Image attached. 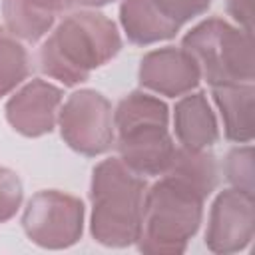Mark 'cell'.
<instances>
[{"label":"cell","instance_id":"obj_1","mask_svg":"<svg viewBox=\"0 0 255 255\" xmlns=\"http://www.w3.org/2000/svg\"><path fill=\"white\" fill-rule=\"evenodd\" d=\"M122 50L118 24L96 8L66 14L44 36L38 50V68L52 80L74 88L90 80Z\"/></svg>","mask_w":255,"mask_h":255},{"label":"cell","instance_id":"obj_2","mask_svg":"<svg viewBox=\"0 0 255 255\" xmlns=\"http://www.w3.org/2000/svg\"><path fill=\"white\" fill-rule=\"evenodd\" d=\"M147 185L135 245L145 255H179L199 231L205 195L173 173Z\"/></svg>","mask_w":255,"mask_h":255},{"label":"cell","instance_id":"obj_3","mask_svg":"<svg viewBox=\"0 0 255 255\" xmlns=\"http://www.w3.org/2000/svg\"><path fill=\"white\" fill-rule=\"evenodd\" d=\"M114 147L118 157L143 177L161 175L175 153L169 133V108L143 90L126 94L114 110Z\"/></svg>","mask_w":255,"mask_h":255},{"label":"cell","instance_id":"obj_4","mask_svg":"<svg viewBox=\"0 0 255 255\" xmlns=\"http://www.w3.org/2000/svg\"><path fill=\"white\" fill-rule=\"evenodd\" d=\"M147 179L120 157H106L92 169L90 235L104 247L135 245Z\"/></svg>","mask_w":255,"mask_h":255},{"label":"cell","instance_id":"obj_5","mask_svg":"<svg viewBox=\"0 0 255 255\" xmlns=\"http://www.w3.org/2000/svg\"><path fill=\"white\" fill-rule=\"evenodd\" d=\"M181 48L195 60L201 80L211 88L255 80L253 34L221 16L195 24L181 38Z\"/></svg>","mask_w":255,"mask_h":255},{"label":"cell","instance_id":"obj_6","mask_svg":"<svg viewBox=\"0 0 255 255\" xmlns=\"http://www.w3.org/2000/svg\"><path fill=\"white\" fill-rule=\"evenodd\" d=\"M58 128L64 143L80 155L96 157L114 147V108L98 90L72 92L62 102Z\"/></svg>","mask_w":255,"mask_h":255},{"label":"cell","instance_id":"obj_7","mask_svg":"<svg viewBox=\"0 0 255 255\" xmlns=\"http://www.w3.org/2000/svg\"><path fill=\"white\" fill-rule=\"evenodd\" d=\"M84 201L60 189L36 191L22 213L26 237L42 249H68L84 235Z\"/></svg>","mask_w":255,"mask_h":255},{"label":"cell","instance_id":"obj_8","mask_svg":"<svg viewBox=\"0 0 255 255\" xmlns=\"http://www.w3.org/2000/svg\"><path fill=\"white\" fill-rule=\"evenodd\" d=\"M255 235V199L235 187L217 193L209 207L205 247L217 255L239 253Z\"/></svg>","mask_w":255,"mask_h":255},{"label":"cell","instance_id":"obj_9","mask_svg":"<svg viewBox=\"0 0 255 255\" xmlns=\"http://www.w3.org/2000/svg\"><path fill=\"white\" fill-rule=\"evenodd\" d=\"M64 102V92L52 82L32 78L16 90L6 106V122L24 137H42L58 126V114Z\"/></svg>","mask_w":255,"mask_h":255},{"label":"cell","instance_id":"obj_10","mask_svg":"<svg viewBox=\"0 0 255 255\" xmlns=\"http://www.w3.org/2000/svg\"><path fill=\"white\" fill-rule=\"evenodd\" d=\"M137 80L147 92L165 98H181L199 86L201 74L195 60L181 46H163L143 54Z\"/></svg>","mask_w":255,"mask_h":255},{"label":"cell","instance_id":"obj_11","mask_svg":"<svg viewBox=\"0 0 255 255\" xmlns=\"http://www.w3.org/2000/svg\"><path fill=\"white\" fill-rule=\"evenodd\" d=\"M173 133L187 149H211L219 141V124L203 90H193L175 102Z\"/></svg>","mask_w":255,"mask_h":255},{"label":"cell","instance_id":"obj_12","mask_svg":"<svg viewBox=\"0 0 255 255\" xmlns=\"http://www.w3.org/2000/svg\"><path fill=\"white\" fill-rule=\"evenodd\" d=\"M74 4V0H2L4 28L18 40L36 44Z\"/></svg>","mask_w":255,"mask_h":255},{"label":"cell","instance_id":"obj_13","mask_svg":"<svg viewBox=\"0 0 255 255\" xmlns=\"http://www.w3.org/2000/svg\"><path fill=\"white\" fill-rule=\"evenodd\" d=\"M211 98L223 122V133L233 143H251L255 135V86H213Z\"/></svg>","mask_w":255,"mask_h":255},{"label":"cell","instance_id":"obj_14","mask_svg":"<svg viewBox=\"0 0 255 255\" xmlns=\"http://www.w3.org/2000/svg\"><path fill=\"white\" fill-rule=\"evenodd\" d=\"M120 24L128 42L133 46H151L171 40L179 32L159 16L149 0H122Z\"/></svg>","mask_w":255,"mask_h":255},{"label":"cell","instance_id":"obj_15","mask_svg":"<svg viewBox=\"0 0 255 255\" xmlns=\"http://www.w3.org/2000/svg\"><path fill=\"white\" fill-rule=\"evenodd\" d=\"M165 171L185 179L195 189H199L205 197H209L219 183L217 157L209 149H187L177 145L171 157V163Z\"/></svg>","mask_w":255,"mask_h":255},{"label":"cell","instance_id":"obj_16","mask_svg":"<svg viewBox=\"0 0 255 255\" xmlns=\"http://www.w3.org/2000/svg\"><path fill=\"white\" fill-rule=\"evenodd\" d=\"M32 70L30 54L22 40L0 26V98L12 94Z\"/></svg>","mask_w":255,"mask_h":255},{"label":"cell","instance_id":"obj_17","mask_svg":"<svg viewBox=\"0 0 255 255\" xmlns=\"http://www.w3.org/2000/svg\"><path fill=\"white\" fill-rule=\"evenodd\" d=\"M223 173L235 189L253 195V191H255L253 147L249 143H245V145H237V147L229 149L225 155V161H223Z\"/></svg>","mask_w":255,"mask_h":255},{"label":"cell","instance_id":"obj_18","mask_svg":"<svg viewBox=\"0 0 255 255\" xmlns=\"http://www.w3.org/2000/svg\"><path fill=\"white\" fill-rule=\"evenodd\" d=\"M153 8L159 12V16L181 30L183 24L191 22L193 18L205 14L213 0H149Z\"/></svg>","mask_w":255,"mask_h":255},{"label":"cell","instance_id":"obj_19","mask_svg":"<svg viewBox=\"0 0 255 255\" xmlns=\"http://www.w3.org/2000/svg\"><path fill=\"white\" fill-rule=\"evenodd\" d=\"M24 185L18 173L10 167L0 165V223L10 221L22 207Z\"/></svg>","mask_w":255,"mask_h":255},{"label":"cell","instance_id":"obj_20","mask_svg":"<svg viewBox=\"0 0 255 255\" xmlns=\"http://www.w3.org/2000/svg\"><path fill=\"white\" fill-rule=\"evenodd\" d=\"M227 14L239 28L253 34V0H227Z\"/></svg>","mask_w":255,"mask_h":255},{"label":"cell","instance_id":"obj_21","mask_svg":"<svg viewBox=\"0 0 255 255\" xmlns=\"http://www.w3.org/2000/svg\"><path fill=\"white\" fill-rule=\"evenodd\" d=\"M76 4L84 6V8H100V6H106V4H112L114 0H74Z\"/></svg>","mask_w":255,"mask_h":255}]
</instances>
